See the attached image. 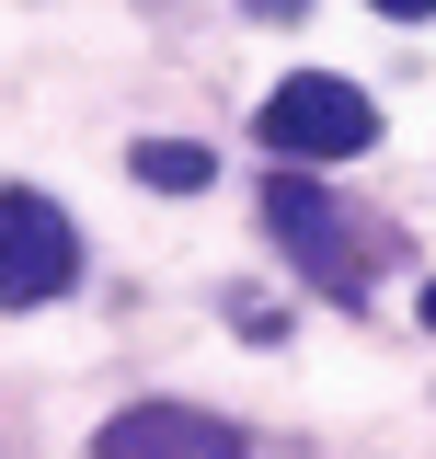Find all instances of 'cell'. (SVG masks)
<instances>
[{
  "mask_svg": "<svg viewBox=\"0 0 436 459\" xmlns=\"http://www.w3.org/2000/svg\"><path fill=\"white\" fill-rule=\"evenodd\" d=\"M379 12H436V0H379Z\"/></svg>",
  "mask_w": 436,
  "mask_h": 459,
  "instance_id": "6",
  "label": "cell"
},
{
  "mask_svg": "<svg viewBox=\"0 0 436 459\" xmlns=\"http://www.w3.org/2000/svg\"><path fill=\"white\" fill-rule=\"evenodd\" d=\"M138 172H150V184H161V195H196V184H207V150H184V138H150V150H138Z\"/></svg>",
  "mask_w": 436,
  "mask_h": 459,
  "instance_id": "5",
  "label": "cell"
},
{
  "mask_svg": "<svg viewBox=\"0 0 436 459\" xmlns=\"http://www.w3.org/2000/svg\"><path fill=\"white\" fill-rule=\"evenodd\" d=\"M81 276V230L57 219L47 195H0V310H47L57 287Z\"/></svg>",
  "mask_w": 436,
  "mask_h": 459,
  "instance_id": "2",
  "label": "cell"
},
{
  "mask_svg": "<svg viewBox=\"0 0 436 459\" xmlns=\"http://www.w3.org/2000/svg\"><path fill=\"white\" fill-rule=\"evenodd\" d=\"M265 219H275V241H287L322 287H356V253H344V230H333V195H322V184H299V172L265 184Z\"/></svg>",
  "mask_w": 436,
  "mask_h": 459,
  "instance_id": "4",
  "label": "cell"
},
{
  "mask_svg": "<svg viewBox=\"0 0 436 459\" xmlns=\"http://www.w3.org/2000/svg\"><path fill=\"white\" fill-rule=\"evenodd\" d=\"M425 322H436V287H425Z\"/></svg>",
  "mask_w": 436,
  "mask_h": 459,
  "instance_id": "7",
  "label": "cell"
},
{
  "mask_svg": "<svg viewBox=\"0 0 436 459\" xmlns=\"http://www.w3.org/2000/svg\"><path fill=\"white\" fill-rule=\"evenodd\" d=\"M92 459H241V437L218 413H196V402H126L92 437Z\"/></svg>",
  "mask_w": 436,
  "mask_h": 459,
  "instance_id": "3",
  "label": "cell"
},
{
  "mask_svg": "<svg viewBox=\"0 0 436 459\" xmlns=\"http://www.w3.org/2000/svg\"><path fill=\"white\" fill-rule=\"evenodd\" d=\"M368 138H379V104H368L356 81H333V69L275 81V104H265V150H287V161H356Z\"/></svg>",
  "mask_w": 436,
  "mask_h": 459,
  "instance_id": "1",
  "label": "cell"
}]
</instances>
